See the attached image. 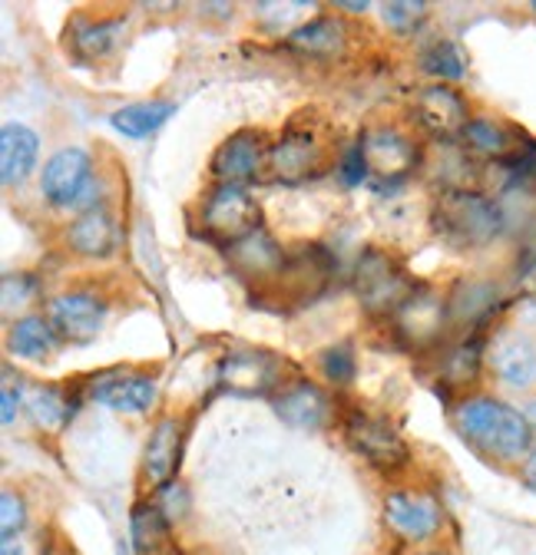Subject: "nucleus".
<instances>
[{
    "label": "nucleus",
    "instance_id": "f257e3e1",
    "mask_svg": "<svg viewBox=\"0 0 536 555\" xmlns=\"http://www.w3.org/2000/svg\"><path fill=\"white\" fill-rule=\"evenodd\" d=\"M450 427L481 460L494 466H520L536 447V434L520 406L497 393H463L450 403Z\"/></svg>",
    "mask_w": 536,
    "mask_h": 555
},
{
    "label": "nucleus",
    "instance_id": "f03ea898",
    "mask_svg": "<svg viewBox=\"0 0 536 555\" xmlns=\"http://www.w3.org/2000/svg\"><path fill=\"white\" fill-rule=\"evenodd\" d=\"M427 225L434 238L454 251H481L503 235L507 212L494 195L474 185L437 189L427 208Z\"/></svg>",
    "mask_w": 536,
    "mask_h": 555
},
{
    "label": "nucleus",
    "instance_id": "7ed1b4c3",
    "mask_svg": "<svg viewBox=\"0 0 536 555\" xmlns=\"http://www.w3.org/2000/svg\"><path fill=\"white\" fill-rule=\"evenodd\" d=\"M342 437L348 443V450L371 466L381 476H405L414 466V450L411 443L400 434V427L391 421V416L368 410L361 403H352L342 410Z\"/></svg>",
    "mask_w": 536,
    "mask_h": 555
},
{
    "label": "nucleus",
    "instance_id": "20e7f679",
    "mask_svg": "<svg viewBox=\"0 0 536 555\" xmlns=\"http://www.w3.org/2000/svg\"><path fill=\"white\" fill-rule=\"evenodd\" d=\"M418 278L408 271L405 258L391 248L368 245L355 261V295L361 311L378 321H391L394 311L411 298Z\"/></svg>",
    "mask_w": 536,
    "mask_h": 555
},
{
    "label": "nucleus",
    "instance_id": "39448f33",
    "mask_svg": "<svg viewBox=\"0 0 536 555\" xmlns=\"http://www.w3.org/2000/svg\"><path fill=\"white\" fill-rule=\"evenodd\" d=\"M381 522L400 545L427 548L447 529V506L427 486H391L381 500Z\"/></svg>",
    "mask_w": 536,
    "mask_h": 555
},
{
    "label": "nucleus",
    "instance_id": "423d86ee",
    "mask_svg": "<svg viewBox=\"0 0 536 555\" xmlns=\"http://www.w3.org/2000/svg\"><path fill=\"white\" fill-rule=\"evenodd\" d=\"M192 225L209 245L229 248L261 229V205L245 185H209L195 202Z\"/></svg>",
    "mask_w": 536,
    "mask_h": 555
},
{
    "label": "nucleus",
    "instance_id": "0eeeda50",
    "mask_svg": "<svg viewBox=\"0 0 536 555\" xmlns=\"http://www.w3.org/2000/svg\"><path fill=\"white\" fill-rule=\"evenodd\" d=\"M334 271H339V261L334 255L318 245V242H302L295 248H289L279 274L272 278V285L265 292L252 295V301H272V305H292L302 308L315 298L324 295V288L331 285Z\"/></svg>",
    "mask_w": 536,
    "mask_h": 555
},
{
    "label": "nucleus",
    "instance_id": "6e6552de",
    "mask_svg": "<svg viewBox=\"0 0 536 555\" xmlns=\"http://www.w3.org/2000/svg\"><path fill=\"white\" fill-rule=\"evenodd\" d=\"M305 116L308 113L292 116L285 132H279L272 150H268V176H272L276 182H289V185L308 182L334 163V150L328 146L321 122L305 119Z\"/></svg>",
    "mask_w": 536,
    "mask_h": 555
},
{
    "label": "nucleus",
    "instance_id": "1a4fd4ad",
    "mask_svg": "<svg viewBox=\"0 0 536 555\" xmlns=\"http://www.w3.org/2000/svg\"><path fill=\"white\" fill-rule=\"evenodd\" d=\"M358 143L365 150V159H368V172L378 179V182H405L408 176L421 172L427 156H424V146L421 139L397 126V122H371L358 132Z\"/></svg>",
    "mask_w": 536,
    "mask_h": 555
},
{
    "label": "nucleus",
    "instance_id": "9d476101",
    "mask_svg": "<svg viewBox=\"0 0 536 555\" xmlns=\"http://www.w3.org/2000/svg\"><path fill=\"white\" fill-rule=\"evenodd\" d=\"M387 324L400 347H408L414 354L434 351V347L444 340V334L454 327L447 292H441L427 282H418L411 298L394 311V318Z\"/></svg>",
    "mask_w": 536,
    "mask_h": 555
},
{
    "label": "nucleus",
    "instance_id": "9b49d317",
    "mask_svg": "<svg viewBox=\"0 0 536 555\" xmlns=\"http://www.w3.org/2000/svg\"><path fill=\"white\" fill-rule=\"evenodd\" d=\"M97 189V163L84 146H63L56 150L40 172V198L50 208H93Z\"/></svg>",
    "mask_w": 536,
    "mask_h": 555
},
{
    "label": "nucleus",
    "instance_id": "f8f14e48",
    "mask_svg": "<svg viewBox=\"0 0 536 555\" xmlns=\"http://www.w3.org/2000/svg\"><path fill=\"white\" fill-rule=\"evenodd\" d=\"M110 308H113L110 295L93 282L63 288V292L50 295L47 305H43V311H47V318L56 327L63 344H90V340H97L103 324H106Z\"/></svg>",
    "mask_w": 536,
    "mask_h": 555
},
{
    "label": "nucleus",
    "instance_id": "ddd939ff",
    "mask_svg": "<svg viewBox=\"0 0 536 555\" xmlns=\"http://www.w3.org/2000/svg\"><path fill=\"white\" fill-rule=\"evenodd\" d=\"M408 113H411V126L418 132H424L427 139H434L437 146L460 143L467 122L474 119L471 103H467V96L450 83H424V87H418L411 93Z\"/></svg>",
    "mask_w": 536,
    "mask_h": 555
},
{
    "label": "nucleus",
    "instance_id": "4468645a",
    "mask_svg": "<svg viewBox=\"0 0 536 555\" xmlns=\"http://www.w3.org/2000/svg\"><path fill=\"white\" fill-rule=\"evenodd\" d=\"M487 374L507 390H536V334L513 324L487 331Z\"/></svg>",
    "mask_w": 536,
    "mask_h": 555
},
{
    "label": "nucleus",
    "instance_id": "2eb2a0df",
    "mask_svg": "<svg viewBox=\"0 0 536 555\" xmlns=\"http://www.w3.org/2000/svg\"><path fill=\"white\" fill-rule=\"evenodd\" d=\"M295 377H298V367H292L279 354L252 351V347L229 351L219 361V384H222V390L239 393V397H276Z\"/></svg>",
    "mask_w": 536,
    "mask_h": 555
},
{
    "label": "nucleus",
    "instance_id": "dca6fc26",
    "mask_svg": "<svg viewBox=\"0 0 536 555\" xmlns=\"http://www.w3.org/2000/svg\"><path fill=\"white\" fill-rule=\"evenodd\" d=\"M87 400L123 416H143L159 400V377L143 367H106L87 377Z\"/></svg>",
    "mask_w": 536,
    "mask_h": 555
},
{
    "label": "nucleus",
    "instance_id": "f3484780",
    "mask_svg": "<svg viewBox=\"0 0 536 555\" xmlns=\"http://www.w3.org/2000/svg\"><path fill=\"white\" fill-rule=\"evenodd\" d=\"M268 135L261 129L242 126L235 132H229L222 143L213 150L209 159V176L213 185H245L261 179V172H268Z\"/></svg>",
    "mask_w": 536,
    "mask_h": 555
},
{
    "label": "nucleus",
    "instance_id": "a211bd4d",
    "mask_svg": "<svg viewBox=\"0 0 536 555\" xmlns=\"http://www.w3.org/2000/svg\"><path fill=\"white\" fill-rule=\"evenodd\" d=\"M272 410L282 424L295 427V430H308V434H318V430H328L331 424L342 421V403L334 397L328 387L308 380V377H295L289 380L276 397H272Z\"/></svg>",
    "mask_w": 536,
    "mask_h": 555
},
{
    "label": "nucleus",
    "instance_id": "6ab92c4d",
    "mask_svg": "<svg viewBox=\"0 0 536 555\" xmlns=\"http://www.w3.org/2000/svg\"><path fill=\"white\" fill-rule=\"evenodd\" d=\"M352 24L339 14H318L302 21L295 30H289L282 37V47L298 56L302 63H321V66H334L342 63L352 50Z\"/></svg>",
    "mask_w": 536,
    "mask_h": 555
},
{
    "label": "nucleus",
    "instance_id": "aec40b11",
    "mask_svg": "<svg viewBox=\"0 0 536 555\" xmlns=\"http://www.w3.org/2000/svg\"><path fill=\"white\" fill-rule=\"evenodd\" d=\"M63 248L66 255L84 258V261H106L119 251V219L106 202L84 208L71 222L63 225Z\"/></svg>",
    "mask_w": 536,
    "mask_h": 555
},
{
    "label": "nucleus",
    "instance_id": "412c9836",
    "mask_svg": "<svg viewBox=\"0 0 536 555\" xmlns=\"http://www.w3.org/2000/svg\"><path fill=\"white\" fill-rule=\"evenodd\" d=\"M222 255H226L229 271L235 278H242L245 285H255V295H258V292H265L268 285H272V278L279 274L289 248H282V242L261 225L252 235L239 238L235 245L222 248Z\"/></svg>",
    "mask_w": 536,
    "mask_h": 555
},
{
    "label": "nucleus",
    "instance_id": "4be33fe9",
    "mask_svg": "<svg viewBox=\"0 0 536 555\" xmlns=\"http://www.w3.org/2000/svg\"><path fill=\"white\" fill-rule=\"evenodd\" d=\"M126 27H129V14H110V17H97V14H87V11H77L66 21V30H63V43H66V53H71L77 63H100L106 60L126 37Z\"/></svg>",
    "mask_w": 536,
    "mask_h": 555
},
{
    "label": "nucleus",
    "instance_id": "5701e85b",
    "mask_svg": "<svg viewBox=\"0 0 536 555\" xmlns=\"http://www.w3.org/2000/svg\"><path fill=\"white\" fill-rule=\"evenodd\" d=\"M87 403V384L80 380H56V384H34L24 393V406L37 430L56 437L77 421L80 406Z\"/></svg>",
    "mask_w": 536,
    "mask_h": 555
},
{
    "label": "nucleus",
    "instance_id": "b1692460",
    "mask_svg": "<svg viewBox=\"0 0 536 555\" xmlns=\"http://www.w3.org/2000/svg\"><path fill=\"white\" fill-rule=\"evenodd\" d=\"M182 443H186V424L179 416L166 413L153 424L150 440L143 447V460H140V479L150 493L163 490L166 482H176L179 473V460H182Z\"/></svg>",
    "mask_w": 536,
    "mask_h": 555
},
{
    "label": "nucleus",
    "instance_id": "393cba45",
    "mask_svg": "<svg viewBox=\"0 0 536 555\" xmlns=\"http://www.w3.org/2000/svg\"><path fill=\"white\" fill-rule=\"evenodd\" d=\"M484 371H487V331L463 334L460 340L447 344L437 358V384H444L457 397L474 393Z\"/></svg>",
    "mask_w": 536,
    "mask_h": 555
},
{
    "label": "nucleus",
    "instance_id": "a878e982",
    "mask_svg": "<svg viewBox=\"0 0 536 555\" xmlns=\"http://www.w3.org/2000/svg\"><path fill=\"white\" fill-rule=\"evenodd\" d=\"M460 146L474 159H487L497 166V163H507L510 156H516L526 146V139L507 119L490 116V113H474V119L467 122V129L460 135Z\"/></svg>",
    "mask_w": 536,
    "mask_h": 555
},
{
    "label": "nucleus",
    "instance_id": "bb28decb",
    "mask_svg": "<svg viewBox=\"0 0 536 555\" xmlns=\"http://www.w3.org/2000/svg\"><path fill=\"white\" fill-rule=\"evenodd\" d=\"M447 305H450V321L467 324L474 331H490V321L500 308V285L484 282V278H460L454 282V288L447 292Z\"/></svg>",
    "mask_w": 536,
    "mask_h": 555
},
{
    "label": "nucleus",
    "instance_id": "cd10ccee",
    "mask_svg": "<svg viewBox=\"0 0 536 555\" xmlns=\"http://www.w3.org/2000/svg\"><path fill=\"white\" fill-rule=\"evenodd\" d=\"M60 347V334L47 311H27L8 324V354L27 364H47Z\"/></svg>",
    "mask_w": 536,
    "mask_h": 555
},
{
    "label": "nucleus",
    "instance_id": "c85d7f7f",
    "mask_svg": "<svg viewBox=\"0 0 536 555\" xmlns=\"http://www.w3.org/2000/svg\"><path fill=\"white\" fill-rule=\"evenodd\" d=\"M40 135L27 122H4L0 129V179L8 189L24 185L37 172Z\"/></svg>",
    "mask_w": 536,
    "mask_h": 555
},
{
    "label": "nucleus",
    "instance_id": "c756f323",
    "mask_svg": "<svg viewBox=\"0 0 536 555\" xmlns=\"http://www.w3.org/2000/svg\"><path fill=\"white\" fill-rule=\"evenodd\" d=\"M173 519L150 496L137 500L129 509V545L137 555H163L173 548Z\"/></svg>",
    "mask_w": 536,
    "mask_h": 555
},
{
    "label": "nucleus",
    "instance_id": "7c9ffc66",
    "mask_svg": "<svg viewBox=\"0 0 536 555\" xmlns=\"http://www.w3.org/2000/svg\"><path fill=\"white\" fill-rule=\"evenodd\" d=\"M418 66L421 74L431 77V83H460L467 77V66H471V60H467L463 47L450 37H434L421 47L418 53Z\"/></svg>",
    "mask_w": 536,
    "mask_h": 555
},
{
    "label": "nucleus",
    "instance_id": "2f4dec72",
    "mask_svg": "<svg viewBox=\"0 0 536 555\" xmlns=\"http://www.w3.org/2000/svg\"><path fill=\"white\" fill-rule=\"evenodd\" d=\"M176 113V103L173 100H140V103H129L123 109H116L110 116V126L119 132V135H129V139H146L153 135L156 129H163L169 122V116Z\"/></svg>",
    "mask_w": 536,
    "mask_h": 555
},
{
    "label": "nucleus",
    "instance_id": "473e14b6",
    "mask_svg": "<svg viewBox=\"0 0 536 555\" xmlns=\"http://www.w3.org/2000/svg\"><path fill=\"white\" fill-rule=\"evenodd\" d=\"M315 371L328 390H348L358 380V351L352 340H334L315 354Z\"/></svg>",
    "mask_w": 536,
    "mask_h": 555
},
{
    "label": "nucleus",
    "instance_id": "72a5a7b5",
    "mask_svg": "<svg viewBox=\"0 0 536 555\" xmlns=\"http://www.w3.org/2000/svg\"><path fill=\"white\" fill-rule=\"evenodd\" d=\"M427 11L431 8L424 0H391V4H381V21L397 37H414L427 24Z\"/></svg>",
    "mask_w": 536,
    "mask_h": 555
},
{
    "label": "nucleus",
    "instance_id": "f704fd0d",
    "mask_svg": "<svg viewBox=\"0 0 536 555\" xmlns=\"http://www.w3.org/2000/svg\"><path fill=\"white\" fill-rule=\"evenodd\" d=\"M30 529V506L17 486H4L0 493V539H14Z\"/></svg>",
    "mask_w": 536,
    "mask_h": 555
},
{
    "label": "nucleus",
    "instance_id": "c9c22d12",
    "mask_svg": "<svg viewBox=\"0 0 536 555\" xmlns=\"http://www.w3.org/2000/svg\"><path fill=\"white\" fill-rule=\"evenodd\" d=\"M40 295V278L37 274H27V271H17V274H8L4 278V311L14 314V308L21 314H27L24 308H30Z\"/></svg>",
    "mask_w": 536,
    "mask_h": 555
},
{
    "label": "nucleus",
    "instance_id": "e433bc0d",
    "mask_svg": "<svg viewBox=\"0 0 536 555\" xmlns=\"http://www.w3.org/2000/svg\"><path fill=\"white\" fill-rule=\"evenodd\" d=\"M368 176H371V172H368V159H365V150H361L358 135H355V143H348V146L339 153V179H342L348 189H355V185H361Z\"/></svg>",
    "mask_w": 536,
    "mask_h": 555
},
{
    "label": "nucleus",
    "instance_id": "4c0bfd02",
    "mask_svg": "<svg viewBox=\"0 0 536 555\" xmlns=\"http://www.w3.org/2000/svg\"><path fill=\"white\" fill-rule=\"evenodd\" d=\"M0 555H50L43 529H27L14 539H0Z\"/></svg>",
    "mask_w": 536,
    "mask_h": 555
},
{
    "label": "nucleus",
    "instance_id": "58836bf2",
    "mask_svg": "<svg viewBox=\"0 0 536 555\" xmlns=\"http://www.w3.org/2000/svg\"><path fill=\"white\" fill-rule=\"evenodd\" d=\"M516 479H520V486L526 493H533L536 496V447L523 456V463L516 466Z\"/></svg>",
    "mask_w": 536,
    "mask_h": 555
},
{
    "label": "nucleus",
    "instance_id": "ea45409f",
    "mask_svg": "<svg viewBox=\"0 0 536 555\" xmlns=\"http://www.w3.org/2000/svg\"><path fill=\"white\" fill-rule=\"evenodd\" d=\"M334 8H339V11H348V14H365V11H368L365 0H339Z\"/></svg>",
    "mask_w": 536,
    "mask_h": 555
},
{
    "label": "nucleus",
    "instance_id": "a19ab883",
    "mask_svg": "<svg viewBox=\"0 0 536 555\" xmlns=\"http://www.w3.org/2000/svg\"><path fill=\"white\" fill-rule=\"evenodd\" d=\"M520 410H523V416H526V421H529V427H533V434H536V397H533V400H526V403H523Z\"/></svg>",
    "mask_w": 536,
    "mask_h": 555
},
{
    "label": "nucleus",
    "instance_id": "79ce46f5",
    "mask_svg": "<svg viewBox=\"0 0 536 555\" xmlns=\"http://www.w3.org/2000/svg\"><path fill=\"white\" fill-rule=\"evenodd\" d=\"M411 555H457L454 548H444V545H427V548H414Z\"/></svg>",
    "mask_w": 536,
    "mask_h": 555
},
{
    "label": "nucleus",
    "instance_id": "37998d69",
    "mask_svg": "<svg viewBox=\"0 0 536 555\" xmlns=\"http://www.w3.org/2000/svg\"><path fill=\"white\" fill-rule=\"evenodd\" d=\"M529 8H533V11H536V0H533V4H529Z\"/></svg>",
    "mask_w": 536,
    "mask_h": 555
}]
</instances>
